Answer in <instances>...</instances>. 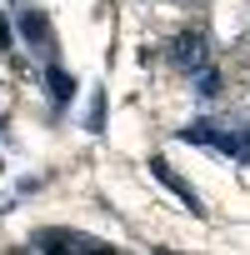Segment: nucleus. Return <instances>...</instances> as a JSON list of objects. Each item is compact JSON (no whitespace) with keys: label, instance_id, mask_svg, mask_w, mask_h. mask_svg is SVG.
<instances>
[{"label":"nucleus","instance_id":"f257e3e1","mask_svg":"<svg viewBox=\"0 0 250 255\" xmlns=\"http://www.w3.org/2000/svg\"><path fill=\"white\" fill-rule=\"evenodd\" d=\"M180 140L205 145V150H220V155L250 165V125H235V130H230V125H205V120H195V125H185V130H180Z\"/></svg>","mask_w":250,"mask_h":255},{"label":"nucleus","instance_id":"f03ea898","mask_svg":"<svg viewBox=\"0 0 250 255\" xmlns=\"http://www.w3.org/2000/svg\"><path fill=\"white\" fill-rule=\"evenodd\" d=\"M30 250H70V255H95L105 250L95 235H80V230H35L30 235Z\"/></svg>","mask_w":250,"mask_h":255},{"label":"nucleus","instance_id":"7ed1b4c3","mask_svg":"<svg viewBox=\"0 0 250 255\" xmlns=\"http://www.w3.org/2000/svg\"><path fill=\"white\" fill-rule=\"evenodd\" d=\"M170 60H175L185 75H195L200 65H210V45H205V30H180V35L170 40Z\"/></svg>","mask_w":250,"mask_h":255},{"label":"nucleus","instance_id":"20e7f679","mask_svg":"<svg viewBox=\"0 0 250 255\" xmlns=\"http://www.w3.org/2000/svg\"><path fill=\"white\" fill-rule=\"evenodd\" d=\"M15 25H20V35H25V45H30V50H40V55H50V50H55L50 20H45L35 5H20V10H15Z\"/></svg>","mask_w":250,"mask_h":255},{"label":"nucleus","instance_id":"39448f33","mask_svg":"<svg viewBox=\"0 0 250 255\" xmlns=\"http://www.w3.org/2000/svg\"><path fill=\"white\" fill-rule=\"evenodd\" d=\"M150 175H155V180H160V185H165V190H175V195H180V200H185V205H190V210H195V215H200V210H205V205H200V195H195V190H190V180H180V175H175V170H170V160H160V155H155V160H150Z\"/></svg>","mask_w":250,"mask_h":255},{"label":"nucleus","instance_id":"423d86ee","mask_svg":"<svg viewBox=\"0 0 250 255\" xmlns=\"http://www.w3.org/2000/svg\"><path fill=\"white\" fill-rule=\"evenodd\" d=\"M45 85H50V100H55V105H65V100L75 95V80H70L60 65H50V70H45Z\"/></svg>","mask_w":250,"mask_h":255},{"label":"nucleus","instance_id":"0eeeda50","mask_svg":"<svg viewBox=\"0 0 250 255\" xmlns=\"http://www.w3.org/2000/svg\"><path fill=\"white\" fill-rule=\"evenodd\" d=\"M215 90H220V70H210V65H200V70H195V95H200V100H210Z\"/></svg>","mask_w":250,"mask_h":255},{"label":"nucleus","instance_id":"6e6552de","mask_svg":"<svg viewBox=\"0 0 250 255\" xmlns=\"http://www.w3.org/2000/svg\"><path fill=\"white\" fill-rule=\"evenodd\" d=\"M195 5H205V0H195Z\"/></svg>","mask_w":250,"mask_h":255}]
</instances>
